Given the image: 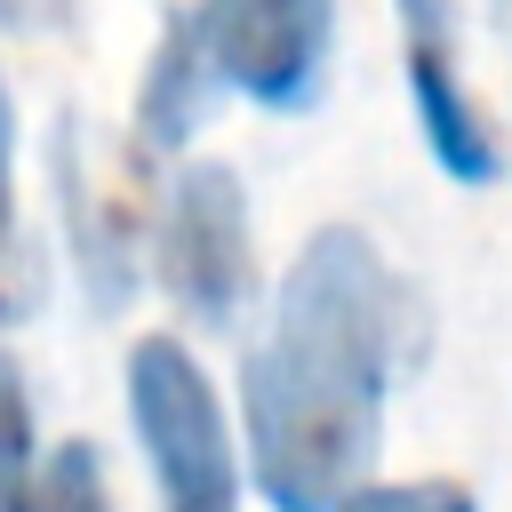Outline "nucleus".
I'll return each instance as SVG.
<instances>
[{
  "instance_id": "obj_1",
  "label": "nucleus",
  "mask_w": 512,
  "mask_h": 512,
  "mask_svg": "<svg viewBox=\"0 0 512 512\" xmlns=\"http://www.w3.org/2000/svg\"><path fill=\"white\" fill-rule=\"evenodd\" d=\"M424 344L416 288L376 256L368 232L320 224L288 264L272 320L240 368V416L256 488L272 512H336L384 424L392 376Z\"/></svg>"
},
{
  "instance_id": "obj_2",
  "label": "nucleus",
  "mask_w": 512,
  "mask_h": 512,
  "mask_svg": "<svg viewBox=\"0 0 512 512\" xmlns=\"http://www.w3.org/2000/svg\"><path fill=\"white\" fill-rule=\"evenodd\" d=\"M128 424L144 440L160 512H240V464H232L216 384L176 336L128 344Z\"/></svg>"
},
{
  "instance_id": "obj_3",
  "label": "nucleus",
  "mask_w": 512,
  "mask_h": 512,
  "mask_svg": "<svg viewBox=\"0 0 512 512\" xmlns=\"http://www.w3.org/2000/svg\"><path fill=\"white\" fill-rule=\"evenodd\" d=\"M336 0H192L168 16L208 88H240L272 112H304L328 72Z\"/></svg>"
},
{
  "instance_id": "obj_4",
  "label": "nucleus",
  "mask_w": 512,
  "mask_h": 512,
  "mask_svg": "<svg viewBox=\"0 0 512 512\" xmlns=\"http://www.w3.org/2000/svg\"><path fill=\"white\" fill-rule=\"evenodd\" d=\"M152 256H160V288L168 304L192 320V328H232L240 304H248V200H240V176L224 160H192L160 216H152Z\"/></svg>"
},
{
  "instance_id": "obj_5",
  "label": "nucleus",
  "mask_w": 512,
  "mask_h": 512,
  "mask_svg": "<svg viewBox=\"0 0 512 512\" xmlns=\"http://www.w3.org/2000/svg\"><path fill=\"white\" fill-rule=\"evenodd\" d=\"M400 48H408V88H416V120L432 160L456 184H496L504 176V144L488 128V112L472 104L464 72H456V16L448 0H400Z\"/></svg>"
},
{
  "instance_id": "obj_6",
  "label": "nucleus",
  "mask_w": 512,
  "mask_h": 512,
  "mask_svg": "<svg viewBox=\"0 0 512 512\" xmlns=\"http://www.w3.org/2000/svg\"><path fill=\"white\" fill-rule=\"evenodd\" d=\"M56 184L72 208V240H80V272L96 288V304H112L128 288V240H136V200L88 160L80 120H56Z\"/></svg>"
},
{
  "instance_id": "obj_7",
  "label": "nucleus",
  "mask_w": 512,
  "mask_h": 512,
  "mask_svg": "<svg viewBox=\"0 0 512 512\" xmlns=\"http://www.w3.org/2000/svg\"><path fill=\"white\" fill-rule=\"evenodd\" d=\"M8 168H16V120H8V88H0V328L40 304V264L16 232V176Z\"/></svg>"
},
{
  "instance_id": "obj_8",
  "label": "nucleus",
  "mask_w": 512,
  "mask_h": 512,
  "mask_svg": "<svg viewBox=\"0 0 512 512\" xmlns=\"http://www.w3.org/2000/svg\"><path fill=\"white\" fill-rule=\"evenodd\" d=\"M24 512H112L96 448H88V440H64V448H56V456L32 472V496H24Z\"/></svg>"
},
{
  "instance_id": "obj_9",
  "label": "nucleus",
  "mask_w": 512,
  "mask_h": 512,
  "mask_svg": "<svg viewBox=\"0 0 512 512\" xmlns=\"http://www.w3.org/2000/svg\"><path fill=\"white\" fill-rule=\"evenodd\" d=\"M32 400H24V376L16 360L0 352V512H24L32 496Z\"/></svg>"
},
{
  "instance_id": "obj_10",
  "label": "nucleus",
  "mask_w": 512,
  "mask_h": 512,
  "mask_svg": "<svg viewBox=\"0 0 512 512\" xmlns=\"http://www.w3.org/2000/svg\"><path fill=\"white\" fill-rule=\"evenodd\" d=\"M336 512H480L464 480H384V488H352Z\"/></svg>"
},
{
  "instance_id": "obj_11",
  "label": "nucleus",
  "mask_w": 512,
  "mask_h": 512,
  "mask_svg": "<svg viewBox=\"0 0 512 512\" xmlns=\"http://www.w3.org/2000/svg\"><path fill=\"white\" fill-rule=\"evenodd\" d=\"M56 0H0V24H48Z\"/></svg>"
},
{
  "instance_id": "obj_12",
  "label": "nucleus",
  "mask_w": 512,
  "mask_h": 512,
  "mask_svg": "<svg viewBox=\"0 0 512 512\" xmlns=\"http://www.w3.org/2000/svg\"><path fill=\"white\" fill-rule=\"evenodd\" d=\"M496 16H504V32H512V0H496Z\"/></svg>"
}]
</instances>
